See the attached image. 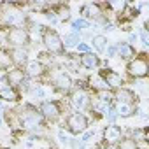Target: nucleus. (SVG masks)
Returning a JSON list of instances; mask_svg holds the SVG:
<instances>
[{
	"label": "nucleus",
	"instance_id": "nucleus-42",
	"mask_svg": "<svg viewBox=\"0 0 149 149\" xmlns=\"http://www.w3.org/2000/svg\"><path fill=\"white\" fill-rule=\"evenodd\" d=\"M0 125H2V119H0Z\"/></svg>",
	"mask_w": 149,
	"mask_h": 149
},
{
	"label": "nucleus",
	"instance_id": "nucleus-36",
	"mask_svg": "<svg viewBox=\"0 0 149 149\" xmlns=\"http://www.w3.org/2000/svg\"><path fill=\"white\" fill-rule=\"evenodd\" d=\"M93 133H95L93 130H88V132H84V135H83V139H81V142H83V144H86V142H88V140H90V139L93 137Z\"/></svg>",
	"mask_w": 149,
	"mask_h": 149
},
{
	"label": "nucleus",
	"instance_id": "nucleus-7",
	"mask_svg": "<svg viewBox=\"0 0 149 149\" xmlns=\"http://www.w3.org/2000/svg\"><path fill=\"white\" fill-rule=\"evenodd\" d=\"M53 84H54V88H56L58 91L68 93V91L72 90V86H74V81H72V77L68 76L67 72L56 70V72L53 74Z\"/></svg>",
	"mask_w": 149,
	"mask_h": 149
},
{
	"label": "nucleus",
	"instance_id": "nucleus-6",
	"mask_svg": "<svg viewBox=\"0 0 149 149\" xmlns=\"http://www.w3.org/2000/svg\"><path fill=\"white\" fill-rule=\"evenodd\" d=\"M39 112L44 119L47 121H56L60 116H61V111H60V105L58 102L54 100H44L40 105H39Z\"/></svg>",
	"mask_w": 149,
	"mask_h": 149
},
{
	"label": "nucleus",
	"instance_id": "nucleus-4",
	"mask_svg": "<svg viewBox=\"0 0 149 149\" xmlns=\"http://www.w3.org/2000/svg\"><path fill=\"white\" fill-rule=\"evenodd\" d=\"M67 128L70 133L74 135H79V133H84L88 130V118L83 114V112H72L68 118H67Z\"/></svg>",
	"mask_w": 149,
	"mask_h": 149
},
{
	"label": "nucleus",
	"instance_id": "nucleus-12",
	"mask_svg": "<svg viewBox=\"0 0 149 149\" xmlns=\"http://www.w3.org/2000/svg\"><path fill=\"white\" fill-rule=\"evenodd\" d=\"M123 139V132L118 125H107L104 128V140L109 146H118L119 140Z\"/></svg>",
	"mask_w": 149,
	"mask_h": 149
},
{
	"label": "nucleus",
	"instance_id": "nucleus-13",
	"mask_svg": "<svg viewBox=\"0 0 149 149\" xmlns=\"http://www.w3.org/2000/svg\"><path fill=\"white\" fill-rule=\"evenodd\" d=\"M100 77L104 79V83L107 84V88H121V84H123V77L119 76L118 72H114V70H111V68H104V70H100Z\"/></svg>",
	"mask_w": 149,
	"mask_h": 149
},
{
	"label": "nucleus",
	"instance_id": "nucleus-39",
	"mask_svg": "<svg viewBox=\"0 0 149 149\" xmlns=\"http://www.w3.org/2000/svg\"><path fill=\"white\" fill-rule=\"evenodd\" d=\"M135 40H137V33H130V42H135Z\"/></svg>",
	"mask_w": 149,
	"mask_h": 149
},
{
	"label": "nucleus",
	"instance_id": "nucleus-11",
	"mask_svg": "<svg viewBox=\"0 0 149 149\" xmlns=\"http://www.w3.org/2000/svg\"><path fill=\"white\" fill-rule=\"evenodd\" d=\"M23 14L19 11H14V9H9L6 13H2V25L4 26H11V28H21V23H23Z\"/></svg>",
	"mask_w": 149,
	"mask_h": 149
},
{
	"label": "nucleus",
	"instance_id": "nucleus-31",
	"mask_svg": "<svg viewBox=\"0 0 149 149\" xmlns=\"http://www.w3.org/2000/svg\"><path fill=\"white\" fill-rule=\"evenodd\" d=\"M54 13H56V11H54ZM58 16H60L63 21H67V19L70 18V11H68V7H60V11L56 13V18H58Z\"/></svg>",
	"mask_w": 149,
	"mask_h": 149
},
{
	"label": "nucleus",
	"instance_id": "nucleus-38",
	"mask_svg": "<svg viewBox=\"0 0 149 149\" xmlns=\"http://www.w3.org/2000/svg\"><path fill=\"white\" fill-rule=\"evenodd\" d=\"M58 137H60V140H61V142H65V144H68V142H70V139L63 133V130H60V132H58Z\"/></svg>",
	"mask_w": 149,
	"mask_h": 149
},
{
	"label": "nucleus",
	"instance_id": "nucleus-20",
	"mask_svg": "<svg viewBox=\"0 0 149 149\" xmlns=\"http://www.w3.org/2000/svg\"><path fill=\"white\" fill-rule=\"evenodd\" d=\"M114 111H116L118 116H121V118H128V116L135 114L137 109H135V105H132V104H119V102H116Z\"/></svg>",
	"mask_w": 149,
	"mask_h": 149
},
{
	"label": "nucleus",
	"instance_id": "nucleus-3",
	"mask_svg": "<svg viewBox=\"0 0 149 149\" xmlns=\"http://www.w3.org/2000/svg\"><path fill=\"white\" fill-rule=\"evenodd\" d=\"M42 44H44V47L49 53H54V54H61L63 53L61 37L54 30H51V28H47V30L44 28V32H42Z\"/></svg>",
	"mask_w": 149,
	"mask_h": 149
},
{
	"label": "nucleus",
	"instance_id": "nucleus-30",
	"mask_svg": "<svg viewBox=\"0 0 149 149\" xmlns=\"http://www.w3.org/2000/svg\"><path fill=\"white\" fill-rule=\"evenodd\" d=\"M107 7H112V9L118 11V14H121L125 11V7H126V2H109Z\"/></svg>",
	"mask_w": 149,
	"mask_h": 149
},
{
	"label": "nucleus",
	"instance_id": "nucleus-24",
	"mask_svg": "<svg viewBox=\"0 0 149 149\" xmlns=\"http://www.w3.org/2000/svg\"><path fill=\"white\" fill-rule=\"evenodd\" d=\"M97 100H100V102L111 105V104L114 102V93L109 91V90H98V91H97Z\"/></svg>",
	"mask_w": 149,
	"mask_h": 149
},
{
	"label": "nucleus",
	"instance_id": "nucleus-16",
	"mask_svg": "<svg viewBox=\"0 0 149 149\" xmlns=\"http://www.w3.org/2000/svg\"><path fill=\"white\" fill-rule=\"evenodd\" d=\"M11 58H13V63L18 65V68H21V65L28 63V51L25 47H13L11 49Z\"/></svg>",
	"mask_w": 149,
	"mask_h": 149
},
{
	"label": "nucleus",
	"instance_id": "nucleus-9",
	"mask_svg": "<svg viewBox=\"0 0 149 149\" xmlns=\"http://www.w3.org/2000/svg\"><path fill=\"white\" fill-rule=\"evenodd\" d=\"M25 79H26V74H25V70L23 68H11V70H7V74H6V83L11 86V88H18V86H23V83H25Z\"/></svg>",
	"mask_w": 149,
	"mask_h": 149
},
{
	"label": "nucleus",
	"instance_id": "nucleus-25",
	"mask_svg": "<svg viewBox=\"0 0 149 149\" xmlns=\"http://www.w3.org/2000/svg\"><path fill=\"white\" fill-rule=\"evenodd\" d=\"M90 107H91L95 112H100V114H107L109 109H111V105H107V104H104V102H100V100H97V98L90 104Z\"/></svg>",
	"mask_w": 149,
	"mask_h": 149
},
{
	"label": "nucleus",
	"instance_id": "nucleus-37",
	"mask_svg": "<svg viewBox=\"0 0 149 149\" xmlns=\"http://www.w3.org/2000/svg\"><path fill=\"white\" fill-rule=\"evenodd\" d=\"M105 49H107V56H111V58L118 54V47H116V46H109V47H105Z\"/></svg>",
	"mask_w": 149,
	"mask_h": 149
},
{
	"label": "nucleus",
	"instance_id": "nucleus-2",
	"mask_svg": "<svg viewBox=\"0 0 149 149\" xmlns=\"http://www.w3.org/2000/svg\"><path fill=\"white\" fill-rule=\"evenodd\" d=\"M126 72L132 79H144L149 74V63L146 60V54H140L137 58H132L126 65Z\"/></svg>",
	"mask_w": 149,
	"mask_h": 149
},
{
	"label": "nucleus",
	"instance_id": "nucleus-40",
	"mask_svg": "<svg viewBox=\"0 0 149 149\" xmlns=\"http://www.w3.org/2000/svg\"><path fill=\"white\" fill-rule=\"evenodd\" d=\"M2 111H4V107H2V104H0V114H2Z\"/></svg>",
	"mask_w": 149,
	"mask_h": 149
},
{
	"label": "nucleus",
	"instance_id": "nucleus-17",
	"mask_svg": "<svg viewBox=\"0 0 149 149\" xmlns=\"http://www.w3.org/2000/svg\"><path fill=\"white\" fill-rule=\"evenodd\" d=\"M79 65L91 70V68H97L100 65V58L95 53H84V54L79 56Z\"/></svg>",
	"mask_w": 149,
	"mask_h": 149
},
{
	"label": "nucleus",
	"instance_id": "nucleus-8",
	"mask_svg": "<svg viewBox=\"0 0 149 149\" xmlns=\"http://www.w3.org/2000/svg\"><path fill=\"white\" fill-rule=\"evenodd\" d=\"M70 104L76 107L77 111H86V109H90L91 98H90V95H88L86 90L79 88V90H76V91L70 95Z\"/></svg>",
	"mask_w": 149,
	"mask_h": 149
},
{
	"label": "nucleus",
	"instance_id": "nucleus-32",
	"mask_svg": "<svg viewBox=\"0 0 149 149\" xmlns=\"http://www.w3.org/2000/svg\"><path fill=\"white\" fill-rule=\"evenodd\" d=\"M140 40L144 46H149V33H147V28H142L140 30Z\"/></svg>",
	"mask_w": 149,
	"mask_h": 149
},
{
	"label": "nucleus",
	"instance_id": "nucleus-14",
	"mask_svg": "<svg viewBox=\"0 0 149 149\" xmlns=\"http://www.w3.org/2000/svg\"><path fill=\"white\" fill-rule=\"evenodd\" d=\"M114 100L119 102V104H135L137 102V95L132 91V90H126V88H118L114 91Z\"/></svg>",
	"mask_w": 149,
	"mask_h": 149
},
{
	"label": "nucleus",
	"instance_id": "nucleus-41",
	"mask_svg": "<svg viewBox=\"0 0 149 149\" xmlns=\"http://www.w3.org/2000/svg\"><path fill=\"white\" fill-rule=\"evenodd\" d=\"M97 149H107V147H97Z\"/></svg>",
	"mask_w": 149,
	"mask_h": 149
},
{
	"label": "nucleus",
	"instance_id": "nucleus-27",
	"mask_svg": "<svg viewBox=\"0 0 149 149\" xmlns=\"http://www.w3.org/2000/svg\"><path fill=\"white\" fill-rule=\"evenodd\" d=\"M72 28H74V32H79V30L90 28V21H86V19H83V18L74 19V21H72Z\"/></svg>",
	"mask_w": 149,
	"mask_h": 149
},
{
	"label": "nucleus",
	"instance_id": "nucleus-28",
	"mask_svg": "<svg viewBox=\"0 0 149 149\" xmlns=\"http://www.w3.org/2000/svg\"><path fill=\"white\" fill-rule=\"evenodd\" d=\"M118 149H139V147H137L135 140H132V139H121L119 144H118Z\"/></svg>",
	"mask_w": 149,
	"mask_h": 149
},
{
	"label": "nucleus",
	"instance_id": "nucleus-26",
	"mask_svg": "<svg viewBox=\"0 0 149 149\" xmlns=\"http://www.w3.org/2000/svg\"><path fill=\"white\" fill-rule=\"evenodd\" d=\"M132 140H135V142L147 140V132H146V128H135V130L132 132Z\"/></svg>",
	"mask_w": 149,
	"mask_h": 149
},
{
	"label": "nucleus",
	"instance_id": "nucleus-35",
	"mask_svg": "<svg viewBox=\"0 0 149 149\" xmlns=\"http://www.w3.org/2000/svg\"><path fill=\"white\" fill-rule=\"evenodd\" d=\"M107 118H109V121H111V125H114V121H116V118H118V114H116V111H114V109H109V112H107Z\"/></svg>",
	"mask_w": 149,
	"mask_h": 149
},
{
	"label": "nucleus",
	"instance_id": "nucleus-22",
	"mask_svg": "<svg viewBox=\"0 0 149 149\" xmlns=\"http://www.w3.org/2000/svg\"><path fill=\"white\" fill-rule=\"evenodd\" d=\"M63 42V47H77V44L81 42V37L77 32H72L68 35H65V39H61Z\"/></svg>",
	"mask_w": 149,
	"mask_h": 149
},
{
	"label": "nucleus",
	"instance_id": "nucleus-15",
	"mask_svg": "<svg viewBox=\"0 0 149 149\" xmlns=\"http://www.w3.org/2000/svg\"><path fill=\"white\" fill-rule=\"evenodd\" d=\"M26 76L30 77H42L46 74V65H42L39 60H32L26 63V70H25Z\"/></svg>",
	"mask_w": 149,
	"mask_h": 149
},
{
	"label": "nucleus",
	"instance_id": "nucleus-23",
	"mask_svg": "<svg viewBox=\"0 0 149 149\" xmlns=\"http://www.w3.org/2000/svg\"><path fill=\"white\" fill-rule=\"evenodd\" d=\"M91 42H93V47H95L98 53H104L105 47H107V37H105V35H95V37L91 39Z\"/></svg>",
	"mask_w": 149,
	"mask_h": 149
},
{
	"label": "nucleus",
	"instance_id": "nucleus-18",
	"mask_svg": "<svg viewBox=\"0 0 149 149\" xmlns=\"http://www.w3.org/2000/svg\"><path fill=\"white\" fill-rule=\"evenodd\" d=\"M0 100H6V102H18L19 100V95L14 88H11L9 84H4V86H0Z\"/></svg>",
	"mask_w": 149,
	"mask_h": 149
},
{
	"label": "nucleus",
	"instance_id": "nucleus-21",
	"mask_svg": "<svg viewBox=\"0 0 149 149\" xmlns=\"http://www.w3.org/2000/svg\"><path fill=\"white\" fill-rule=\"evenodd\" d=\"M13 58H11V51L7 49H0V70H11L13 67Z\"/></svg>",
	"mask_w": 149,
	"mask_h": 149
},
{
	"label": "nucleus",
	"instance_id": "nucleus-34",
	"mask_svg": "<svg viewBox=\"0 0 149 149\" xmlns=\"http://www.w3.org/2000/svg\"><path fill=\"white\" fill-rule=\"evenodd\" d=\"M44 16H46L51 23H56V21H58V18H56V13H54V11H46V14H44Z\"/></svg>",
	"mask_w": 149,
	"mask_h": 149
},
{
	"label": "nucleus",
	"instance_id": "nucleus-1",
	"mask_svg": "<svg viewBox=\"0 0 149 149\" xmlns=\"http://www.w3.org/2000/svg\"><path fill=\"white\" fill-rule=\"evenodd\" d=\"M18 118H19V123H21V128H26V130H33L35 132L39 126H44V118L32 105L23 107L21 112H18Z\"/></svg>",
	"mask_w": 149,
	"mask_h": 149
},
{
	"label": "nucleus",
	"instance_id": "nucleus-5",
	"mask_svg": "<svg viewBox=\"0 0 149 149\" xmlns=\"http://www.w3.org/2000/svg\"><path fill=\"white\" fill-rule=\"evenodd\" d=\"M7 42L13 46V47H25L28 46L30 42V37H28V32L25 28H11L7 32Z\"/></svg>",
	"mask_w": 149,
	"mask_h": 149
},
{
	"label": "nucleus",
	"instance_id": "nucleus-29",
	"mask_svg": "<svg viewBox=\"0 0 149 149\" xmlns=\"http://www.w3.org/2000/svg\"><path fill=\"white\" fill-rule=\"evenodd\" d=\"M28 95L32 97V98H44V90L40 88V86H32V88H28Z\"/></svg>",
	"mask_w": 149,
	"mask_h": 149
},
{
	"label": "nucleus",
	"instance_id": "nucleus-19",
	"mask_svg": "<svg viewBox=\"0 0 149 149\" xmlns=\"http://www.w3.org/2000/svg\"><path fill=\"white\" fill-rule=\"evenodd\" d=\"M116 47H118V54H116V56H121L123 60H130V58L135 56V47H133L132 44H128V42L118 44Z\"/></svg>",
	"mask_w": 149,
	"mask_h": 149
},
{
	"label": "nucleus",
	"instance_id": "nucleus-10",
	"mask_svg": "<svg viewBox=\"0 0 149 149\" xmlns=\"http://www.w3.org/2000/svg\"><path fill=\"white\" fill-rule=\"evenodd\" d=\"M81 14H83V19H95V21H105L104 19V13H102V6L100 4H86L83 6L81 9ZM107 23V21H105Z\"/></svg>",
	"mask_w": 149,
	"mask_h": 149
},
{
	"label": "nucleus",
	"instance_id": "nucleus-33",
	"mask_svg": "<svg viewBox=\"0 0 149 149\" xmlns=\"http://www.w3.org/2000/svg\"><path fill=\"white\" fill-rule=\"evenodd\" d=\"M76 49H77L79 53H83V54H84V53H91V49H90V46H88V44H84V42H79Z\"/></svg>",
	"mask_w": 149,
	"mask_h": 149
}]
</instances>
